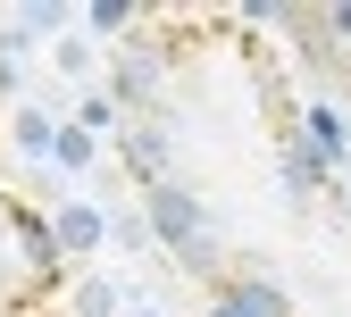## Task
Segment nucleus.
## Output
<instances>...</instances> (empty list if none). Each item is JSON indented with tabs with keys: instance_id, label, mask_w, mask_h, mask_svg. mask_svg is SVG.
Masks as SVG:
<instances>
[{
	"instance_id": "nucleus-4",
	"label": "nucleus",
	"mask_w": 351,
	"mask_h": 317,
	"mask_svg": "<svg viewBox=\"0 0 351 317\" xmlns=\"http://www.w3.org/2000/svg\"><path fill=\"white\" fill-rule=\"evenodd\" d=\"M93 242H101V217L93 209H67L59 217V251H93Z\"/></svg>"
},
{
	"instance_id": "nucleus-5",
	"label": "nucleus",
	"mask_w": 351,
	"mask_h": 317,
	"mask_svg": "<svg viewBox=\"0 0 351 317\" xmlns=\"http://www.w3.org/2000/svg\"><path fill=\"white\" fill-rule=\"evenodd\" d=\"M42 317H75V309H42Z\"/></svg>"
},
{
	"instance_id": "nucleus-6",
	"label": "nucleus",
	"mask_w": 351,
	"mask_h": 317,
	"mask_svg": "<svg viewBox=\"0 0 351 317\" xmlns=\"http://www.w3.org/2000/svg\"><path fill=\"white\" fill-rule=\"evenodd\" d=\"M0 92H9V67H0Z\"/></svg>"
},
{
	"instance_id": "nucleus-1",
	"label": "nucleus",
	"mask_w": 351,
	"mask_h": 317,
	"mask_svg": "<svg viewBox=\"0 0 351 317\" xmlns=\"http://www.w3.org/2000/svg\"><path fill=\"white\" fill-rule=\"evenodd\" d=\"M109 142L209 317H351V184L268 25L143 9L109 51Z\"/></svg>"
},
{
	"instance_id": "nucleus-2",
	"label": "nucleus",
	"mask_w": 351,
	"mask_h": 317,
	"mask_svg": "<svg viewBox=\"0 0 351 317\" xmlns=\"http://www.w3.org/2000/svg\"><path fill=\"white\" fill-rule=\"evenodd\" d=\"M59 292H67L59 225L25 192L0 184V317H42V309H59Z\"/></svg>"
},
{
	"instance_id": "nucleus-3",
	"label": "nucleus",
	"mask_w": 351,
	"mask_h": 317,
	"mask_svg": "<svg viewBox=\"0 0 351 317\" xmlns=\"http://www.w3.org/2000/svg\"><path fill=\"white\" fill-rule=\"evenodd\" d=\"M251 25H276V34H293L301 42V59L318 67V84H326V109L351 125V9H243Z\"/></svg>"
}]
</instances>
